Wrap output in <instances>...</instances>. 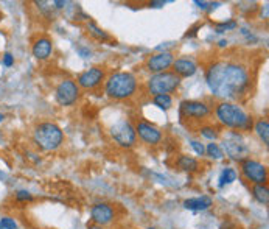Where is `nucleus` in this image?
Returning <instances> with one entry per match:
<instances>
[{"label":"nucleus","mask_w":269,"mask_h":229,"mask_svg":"<svg viewBox=\"0 0 269 229\" xmlns=\"http://www.w3.org/2000/svg\"><path fill=\"white\" fill-rule=\"evenodd\" d=\"M252 194H254L255 200H257L259 203H262V205L266 206L269 203V190L265 184H255L252 189Z\"/></svg>","instance_id":"19"},{"label":"nucleus","mask_w":269,"mask_h":229,"mask_svg":"<svg viewBox=\"0 0 269 229\" xmlns=\"http://www.w3.org/2000/svg\"><path fill=\"white\" fill-rule=\"evenodd\" d=\"M105 80V72L103 69L100 67H92L86 72H83L80 76H78V84L80 87H84V89H95L97 86H100Z\"/></svg>","instance_id":"12"},{"label":"nucleus","mask_w":269,"mask_h":229,"mask_svg":"<svg viewBox=\"0 0 269 229\" xmlns=\"http://www.w3.org/2000/svg\"><path fill=\"white\" fill-rule=\"evenodd\" d=\"M223 148L226 150L227 156H230L235 161H241L248 156L249 148L246 145V142L243 141V137L238 133H229L224 139H223Z\"/></svg>","instance_id":"7"},{"label":"nucleus","mask_w":269,"mask_h":229,"mask_svg":"<svg viewBox=\"0 0 269 229\" xmlns=\"http://www.w3.org/2000/svg\"><path fill=\"white\" fill-rule=\"evenodd\" d=\"M0 229H17V225L12 219L3 217L2 220H0Z\"/></svg>","instance_id":"27"},{"label":"nucleus","mask_w":269,"mask_h":229,"mask_svg":"<svg viewBox=\"0 0 269 229\" xmlns=\"http://www.w3.org/2000/svg\"><path fill=\"white\" fill-rule=\"evenodd\" d=\"M91 217L94 223H97L98 226L109 225L114 219V209L109 205H106V203H100V205H95L92 208Z\"/></svg>","instance_id":"14"},{"label":"nucleus","mask_w":269,"mask_h":229,"mask_svg":"<svg viewBox=\"0 0 269 229\" xmlns=\"http://www.w3.org/2000/svg\"><path fill=\"white\" fill-rule=\"evenodd\" d=\"M255 131H257V134L260 136L263 144L268 145L269 144V122L266 119L259 120L257 125H255Z\"/></svg>","instance_id":"20"},{"label":"nucleus","mask_w":269,"mask_h":229,"mask_svg":"<svg viewBox=\"0 0 269 229\" xmlns=\"http://www.w3.org/2000/svg\"><path fill=\"white\" fill-rule=\"evenodd\" d=\"M215 28H216V33H224V31H227V30H234V28H237V22H235V20L223 22V23H218Z\"/></svg>","instance_id":"26"},{"label":"nucleus","mask_w":269,"mask_h":229,"mask_svg":"<svg viewBox=\"0 0 269 229\" xmlns=\"http://www.w3.org/2000/svg\"><path fill=\"white\" fill-rule=\"evenodd\" d=\"M149 5H151V6H154V8H160V6L165 5V2H151Z\"/></svg>","instance_id":"31"},{"label":"nucleus","mask_w":269,"mask_h":229,"mask_svg":"<svg viewBox=\"0 0 269 229\" xmlns=\"http://www.w3.org/2000/svg\"><path fill=\"white\" fill-rule=\"evenodd\" d=\"M3 64L6 67H11L12 64H14V56H12L11 53H5L3 55Z\"/></svg>","instance_id":"30"},{"label":"nucleus","mask_w":269,"mask_h":229,"mask_svg":"<svg viewBox=\"0 0 269 229\" xmlns=\"http://www.w3.org/2000/svg\"><path fill=\"white\" fill-rule=\"evenodd\" d=\"M177 167L184 170V172H196L199 169V164L195 158L191 156H181L177 159Z\"/></svg>","instance_id":"18"},{"label":"nucleus","mask_w":269,"mask_h":229,"mask_svg":"<svg viewBox=\"0 0 269 229\" xmlns=\"http://www.w3.org/2000/svg\"><path fill=\"white\" fill-rule=\"evenodd\" d=\"M173 69L177 76H191L196 73V64L188 58H179L173 61Z\"/></svg>","instance_id":"16"},{"label":"nucleus","mask_w":269,"mask_h":229,"mask_svg":"<svg viewBox=\"0 0 269 229\" xmlns=\"http://www.w3.org/2000/svg\"><path fill=\"white\" fill-rule=\"evenodd\" d=\"M201 134L209 139V141H215V139L218 137V133H216V128H213V126H202L201 128Z\"/></svg>","instance_id":"25"},{"label":"nucleus","mask_w":269,"mask_h":229,"mask_svg":"<svg viewBox=\"0 0 269 229\" xmlns=\"http://www.w3.org/2000/svg\"><path fill=\"white\" fill-rule=\"evenodd\" d=\"M56 100L62 106H70L73 105L80 97V86L73 80H64L56 87Z\"/></svg>","instance_id":"9"},{"label":"nucleus","mask_w":269,"mask_h":229,"mask_svg":"<svg viewBox=\"0 0 269 229\" xmlns=\"http://www.w3.org/2000/svg\"><path fill=\"white\" fill-rule=\"evenodd\" d=\"M206 151H207V155L212 158V159H223L224 158V153H223V150H221V147L218 145V144H209L207 145V148H206Z\"/></svg>","instance_id":"22"},{"label":"nucleus","mask_w":269,"mask_h":229,"mask_svg":"<svg viewBox=\"0 0 269 229\" xmlns=\"http://www.w3.org/2000/svg\"><path fill=\"white\" fill-rule=\"evenodd\" d=\"M237 180V172L234 169H224V172L220 176V187H224L227 184H232Z\"/></svg>","instance_id":"21"},{"label":"nucleus","mask_w":269,"mask_h":229,"mask_svg":"<svg viewBox=\"0 0 269 229\" xmlns=\"http://www.w3.org/2000/svg\"><path fill=\"white\" fill-rule=\"evenodd\" d=\"M241 172H243V175H245L246 180L254 183V184H265L266 180H268L266 165H263L259 161H254V159L243 161Z\"/></svg>","instance_id":"8"},{"label":"nucleus","mask_w":269,"mask_h":229,"mask_svg":"<svg viewBox=\"0 0 269 229\" xmlns=\"http://www.w3.org/2000/svg\"><path fill=\"white\" fill-rule=\"evenodd\" d=\"M154 103L162 109H170L171 105H173V100H171L170 95H156L154 97Z\"/></svg>","instance_id":"23"},{"label":"nucleus","mask_w":269,"mask_h":229,"mask_svg":"<svg viewBox=\"0 0 269 229\" xmlns=\"http://www.w3.org/2000/svg\"><path fill=\"white\" fill-rule=\"evenodd\" d=\"M33 142L44 151H53L64 142V134L56 123L42 122L33 131Z\"/></svg>","instance_id":"4"},{"label":"nucleus","mask_w":269,"mask_h":229,"mask_svg":"<svg viewBox=\"0 0 269 229\" xmlns=\"http://www.w3.org/2000/svg\"><path fill=\"white\" fill-rule=\"evenodd\" d=\"M137 91V78L130 72L112 73L106 81V94L112 100H128Z\"/></svg>","instance_id":"2"},{"label":"nucleus","mask_w":269,"mask_h":229,"mask_svg":"<svg viewBox=\"0 0 269 229\" xmlns=\"http://www.w3.org/2000/svg\"><path fill=\"white\" fill-rule=\"evenodd\" d=\"M216 119L224 126L232 130H246L252 123V119L245 111L238 105L229 103V101H221V103L216 106Z\"/></svg>","instance_id":"3"},{"label":"nucleus","mask_w":269,"mask_h":229,"mask_svg":"<svg viewBox=\"0 0 269 229\" xmlns=\"http://www.w3.org/2000/svg\"><path fill=\"white\" fill-rule=\"evenodd\" d=\"M173 61H174L173 53L162 52V53H156V55L149 56L148 61H146V67L151 72L160 73V72H165L170 66H173Z\"/></svg>","instance_id":"13"},{"label":"nucleus","mask_w":269,"mask_h":229,"mask_svg":"<svg viewBox=\"0 0 269 229\" xmlns=\"http://www.w3.org/2000/svg\"><path fill=\"white\" fill-rule=\"evenodd\" d=\"M135 134H138V137L149 145H157L162 141V133L157 126L151 125L148 122H143V120L137 123Z\"/></svg>","instance_id":"11"},{"label":"nucleus","mask_w":269,"mask_h":229,"mask_svg":"<svg viewBox=\"0 0 269 229\" xmlns=\"http://www.w3.org/2000/svg\"><path fill=\"white\" fill-rule=\"evenodd\" d=\"M210 114V108L196 100H185L181 103L182 119H206Z\"/></svg>","instance_id":"10"},{"label":"nucleus","mask_w":269,"mask_h":229,"mask_svg":"<svg viewBox=\"0 0 269 229\" xmlns=\"http://www.w3.org/2000/svg\"><path fill=\"white\" fill-rule=\"evenodd\" d=\"M111 136L120 147L130 148L135 144V128L128 120H119L111 126Z\"/></svg>","instance_id":"6"},{"label":"nucleus","mask_w":269,"mask_h":229,"mask_svg":"<svg viewBox=\"0 0 269 229\" xmlns=\"http://www.w3.org/2000/svg\"><path fill=\"white\" fill-rule=\"evenodd\" d=\"M5 119V116H3V114H0V122H2Z\"/></svg>","instance_id":"33"},{"label":"nucleus","mask_w":269,"mask_h":229,"mask_svg":"<svg viewBox=\"0 0 269 229\" xmlns=\"http://www.w3.org/2000/svg\"><path fill=\"white\" fill-rule=\"evenodd\" d=\"M206 78L213 95L227 100H240L251 86L249 69L238 59L213 62L207 69Z\"/></svg>","instance_id":"1"},{"label":"nucleus","mask_w":269,"mask_h":229,"mask_svg":"<svg viewBox=\"0 0 269 229\" xmlns=\"http://www.w3.org/2000/svg\"><path fill=\"white\" fill-rule=\"evenodd\" d=\"M87 28H89V31H91V34H94V36L97 37V39H103V41L108 39V34H106L103 30H100L94 22L89 23V25H87Z\"/></svg>","instance_id":"24"},{"label":"nucleus","mask_w":269,"mask_h":229,"mask_svg":"<svg viewBox=\"0 0 269 229\" xmlns=\"http://www.w3.org/2000/svg\"><path fill=\"white\" fill-rule=\"evenodd\" d=\"M213 205V200L207 195L196 197V198H190L184 201V208L188 211H206Z\"/></svg>","instance_id":"17"},{"label":"nucleus","mask_w":269,"mask_h":229,"mask_svg":"<svg viewBox=\"0 0 269 229\" xmlns=\"http://www.w3.org/2000/svg\"><path fill=\"white\" fill-rule=\"evenodd\" d=\"M31 52H33V56L39 61H45L52 56V52H53V44L52 41L48 39L45 36H41L37 37L34 41L33 47H31Z\"/></svg>","instance_id":"15"},{"label":"nucleus","mask_w":269,"mask_h":229,"mask_svg":"<svg viewBox=\"0 0 269 229\" xmlns=\"http://www.w3.org/2000/svg\"><path fill=\"white\" fill-rule=\"evenodd\" d=\"M190 145H191V148L195 150V153H196L198 156H204V153H206V148H204V145H202L201 142H198V141H191Z\"/></svg>","instance_id":"28"},{"label":"nucleus","mask_w":269,"mask_h":229,"mask_svg":"<svg viewBox=\"0 0 269 229\" xmlns=\"http://www.w3.org/2000/svg\"><path fill=\"white\" fill-rule=\"evenodd\" d=\"M181 84V76H177L174 72H160L152 75L151 78L146 81L148 92L151 95H168L170 92L176 91Z\"/></svg>","instance_id":"5"},{"label":"nucleus","mask_w":269,"mask_h":229,"mask_svg":"<svg viewBox=\"0 0 269 229\" xmlns=\"http://www.w3.org/2000/svg\"><path fill=\"white\" fill-rule=\"evenodd\" d=\"M16 198H17L19 201H31V200H33L31 194L27 192V190H19V192L16 194Z\"/></svg>","instance_id":"29"},{"label":"nucleus","mask_w":269,"mask_h":229,"mask_svg":"<svg viewBox=\"0 0 269 229\" xmlns=\"http://www.w3.org/2000/svg\"><path fill=\"white\" fill-rule=\"evenodd\" d=\"M87 229H103V228H101V226H89Z\"/></svg>","instance_id":"32"}]
</instances>
